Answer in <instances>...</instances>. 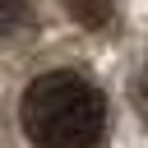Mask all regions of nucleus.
<instances>
[{
    "label": "nucleus",
    "mask_w": 148,
    "mask_h": 148,
    "mask_svg": "<svg viewBox=\"0 0 148 148\" xmlns=\"http://www.w3.org/2000/svg\"><path fill=\"white\" fill-rule=\"evenodd\" d=\"M23 130L37 148H97L106 134V97L74 69H51L23 92Z\"/></svg>",
    "instance_id": "1"
},
{
    "label": "nucleus",
    "mask_w": 148,
    "mask_h": 148,
    "mask_svg": "<svg viewBox=\"0 0 148 148\" xmlns=\"http://www.w3.org/2000/svg\"><path fill=\"white\" fill-rule=\"evenodd\" d=\"M116 5H120V0H65L69 18H74V23H83V28H102V23H111Z\"/></svg>",
    "instance_id": "2"
},
{
    "label": "nucleus",
    "mask_w": 148,
    "mask_h": 148,
    "mask_svg": "<svg viewBox=\"0 0 148 148\" xmlns=\"http://www.w3.org/2000/svg\"><path fill=\"white\" fill-rule=\"evenodd\" d=\"M28 14V0H0V37H9Z\"/></svg>",
    "instance_id": "3"
},
{
    "label": "nucleus",
    "mask_w": 148,
    "mask_h": 148,
    "mask_svg": "<svg viewBox=\"0 0 148 148\" xmlns=\"http://www.w3.org/2000/svg\"><path fill=\"white\" fill-rule=\"evenodd\" d=\"M139 111H143V120H148V74L139 79Z\"/></svg>",
    "instance_id": "4"
}]
</instances>
